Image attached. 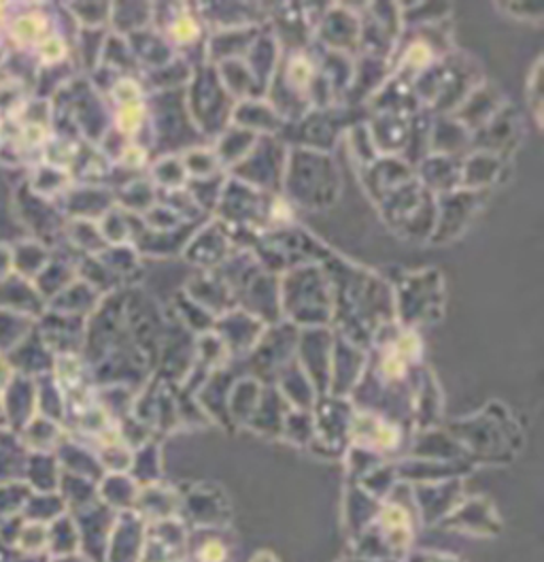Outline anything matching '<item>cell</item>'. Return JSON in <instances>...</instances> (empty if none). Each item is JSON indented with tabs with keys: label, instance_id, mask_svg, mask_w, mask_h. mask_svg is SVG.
<instances>
[{
	"label": "cell",
	"instance_id": "6da1fadb",
	"mask_svg": "<svg viewBox=\"0 0 544 562\" xmlns=\"http://www.w3.org/2000/svg\"><path fill=\"white\" fill-rule=\"evenodd\" d=\"M324 269L332 283L335 312L332 324L337 335L369 350L376 333L396 322L392 283L347 260L330 258Z\"/></svg>",
	"mask_w": 544,
	"mask_h": 562
},
{
	"label": "cell",
	"instance_id": "7a4b0ae2",
	"mask_svg": "<svg viewBox=\"0 0 544 562\" xmlns=\"http://www.w3.org/2000/svg\"><path fill=\"white\" fill-rule=\"evenodd\" d=\"M340 171L328 151L290 145L281 192L290 205L303 210H328L339 201Z\"/></svg>",
	"mask_w": 544,
	"mask_h": 562
},
{
	"label": "cell",
	"instance_id": "3957f363",
	"mask_svg": "<svg viewBox=\"0 0 544 562\" xmlns=\"http://www.w3.org/2000/svg\"><path fill=\"white\" fill-rule=\"evenodd\" d=\"M281 319L296 328H330L335 299L332 283L321 265H303L279 276Z\"/></svg>",
	"mask_w": 544,
	"mask_h": 562
},
{
	"label": "cell",
	"instance_id": "277c9868",
	"mask_svg": "<svg viewBox=\"0 0 544 562\" xmlns=\"http://www.w3.org/2000/svg\"><path fill=\"white\" fill-rule=\"evenodd\" d=\"M185 105L204 139H217L230 124L237 101L224 88L213 65L196 67L185 86Z\"/></svg>",
	"mask_w": 544,
	"mask_h": 562
},
{
	"label": "cell",
	"instance_id": "5b68a950",
	"mask_svg": "<svg viewBox=\"0 0 544 562\" xmlns=\"http://www.w3.org/2000/svg\"><path fill=\"white\" fill-rule=\"evenodd\" d=\"M396 324L415 330L423 324H434L444 314V278L437 269L410 271L392 285Z\"/></svg>",
	"mask_w": 544,
	"mask_h": 562
},
{
	"label": "cell",
	"instance_id": "8992f818",
	"mask_svg": "<svg viewBox=\"0 0 544 562\" xmlns=\"http://www.w3.org/2000/svg\"><path fill=\"white\" fill-rule=\"evenodd\" d=\"M389 228L408 239H430L437 222V196L417 177L378 201Z\"/></svg>",
	"mask_w": 544,
	"mask_h": 562
},
{
	"label": "cell",
	"instance_id": "52a82bcc",
	"mask_svg": "<svg viewBox=\"0 0 544 562\" xmlns=\"http://www.w3.org/2000/svg\"><path fill=\"white\" fill-rule=\"evenodd\" d=\"M287 151H290V143H283L279 137H260L256 140L253 149L228 176L235 177L256 190L279 194L283 173H285Z\"/></svg>",
	"mask_w": 544,
	"mask_h": 562
},
{
	"label": "cell",
	"instance_id": "ba28073f",
	"mask_svg": "<svg viewBox=\"0 0 544 562\" xmlns=\"http://www.w3.org/2000/svg\"><path fill=\"white\" fill-rule=\"evenodd\" d=\"M487 201V192L476 190H453L437 196V222L432 231L434 244H449L464 235V231L471 226L476 213L483 210Z\"/></svg>",
	"mask_w": 544,
	"mask_h": 562
},
{
	"label": "cell",
	"instance_id": "9c48e42d",
	"mask_svg": "<svg viewBox=\"0 0 544 562\" xmlns=\"http://www.w3.org/2000/svg\"><path fill=\"white\" fill-rule=\"evenodd\" d=\"M298 335L301 328H296L290 322H276L272 326H267L258 346L249 353L253 373H258L260 380L267 373L272 380H276L296 360Z\"/></svg>",
	"mask_w": 544,
	"mask_h": 562
},
{
	"label": "cell",
	"instance_id": "30bf717a",
	"mask_svg": "<svg viewBox=\"0 0 544 562\" xmlns=\"http://www.w3.org/2000/svg\"><path fill=\"white\" fill-rule=\"evenodd\" d=\"M335 350V330L332 328H303L298 335L296 362L305 371L308 382L319 396L328 394L330 386V364Z\"/></svg>",
	"mask_w": 544,
	"mask_h": 562
},
{
	"label": "cell",
	"instance_id": "8fae6325",
	"mask_svg": "<svg viewBox=\"0 0 544 562\" xmlns=\"http://www.w3.org/2000/svg\"><path fill=\"white\" fill-rule=\"evenodd\" d=\"M362 20L355 11L344 4H335L324 11L319 24L315 26V36L324 49L351 56L360 47Z\"/></svg>",
	"mask_w": 544,
	"mask_h": 562
},
{
	"label": "cell",
	"instance_id": "7c38bea8",
	"mask_svg": "<svg viewBox=\"0 0 544 562\" xmlns=\"http://www.w3.org/2000/svg\"><path fill=\"white\" fill-rule=\"evenodd\" d=\"M233 251H235V239L230 231L217 220H211L208 224L199 226L183 247L185 260H190L203 271L217 269Z\"/></svg>",
	"mask_w": 544,
	"mask_h": 562
},
{
	"label": "cell",
	"instance_id": "4fadbf2b",
	"mask_svg": "<svg viewBox=\"0 0 544 562\" xmlns=\"http://www.w3.org/2000/svg\"><path fill=\"white\" fill-rule=\"evenodd\" d=\"M264 330H267V324L262 319H258L238 307L217 317L215 326H213V333L222 339L230 358L249 356L258 346Z\"/></svg>",
	"mask_w": 544,
	"mask_h": 562
},
{
	"label": "cell",
	"instance_id": "5bb4252c",
	"mask_svg": "<svg viewBox=\"0 0 544 562\" xmlns=\"http://www.w3.org/2000/svg\"><path fill=\"white\" fill-rule=\"evenodd\" d=\"M369 350L347 341L335 333V350H332V364H330V386L328 394L344 398L351 394L358 382L362 380L364 367H366Z\"/></svg>",
	"mask_w": 544,
	"mask_h": 562
},
{
	"label": "cell",
	"instance_id": "9a60e30c",
	"mask_svg": "<svg viewBox=\"0 0 544 562\" xmlns=\"http://www.w3.org/2000/svg\"><path fill=\"white\" fill-rule=\"evenodd\" d=\"M519 140V115L517 109L510 105L500 106V111L473 135V147L480 151H489L507 160L510 151L517 147Z\"/></svg>",
	"mask_w": 544,
	"mask_h": 562
},
{
	"label": "cell",
	"instance_id": "2e32d148",
	"mask_svg": "<svg viewBox=\"0 0 544 562\" xmlns=\"http://www.w3.org/2000/svg\"><path fill=\"white\" fill-rule=\"evenodd\" d=\"M412 177H415V169L400 156H378L373 162L362 167L364 186L369 188L373 199H376V203L385 199L389 192H394L396 188L405 186Z\"/></svg>",
	"mask_w": 544,
	"mask_h": 562
},
{
	"label": "cell",
	"instance_id": "e0dca14e",
	"mask_svg": "<svg viewBox=\"0 0 544 562\" xmlns=\"http://www.w3.org/2000/svg\"><path fill=\"white\" fill-rule=\"evenodd\" d=\"M264 26H249V29H230V31H215L206 36L204 45V63L219 65L226 60H242L253 41L262 33Z\"/></svg>",
	"mask_w": 544,
	"mask_h": 562
},
{
	"label": "cell",
	"instance_id": "ac0fdd59",
	"mask_svg": "<svg viewBox=\"0 0 544 562\" xmlns=\"http://www.w3.org/2000/svg\"><path fill=\"white\" fill-rule=\"evenodd\" d=\"M415 177L428 192H432L434 196H441L462 188V160L455 156L428 154L419 162Z\"/></svg>",
	"mask_w": 544,
	"mask_h": 562
},
{
	"label": "cell",
	"instance_id": "d6986e66",
	"mask_svg": "<svg viewBox=\"0 0 544 562\" xmlns=\"http://www.w3.org/2000/svg\"><path fill=\"white\" fill-rule=\"evenodd\" d=\"M233 126L245 128L258 137H279L287 124L267 99H247L235 106Z\"/></svg>",
	"mask_w": 544,
	"mask_h": 562
},
{
	"label": "cell",
	"instance_id": "ffe728a7",
	"mask_svg": "<svg viewBox=\"0 0 544 562\" xmlns=\"http://www.w3.org/2000/svg\"><path fill=\"white\" fill-rule=\"evenodd\" d=\"M507 160L496 154L475 149L468 158L462 160V188L487 192L494 183L505 181Z\"/></svg>",
	"mask_w": 544,
	"mask_h": 562
},
{
	"label": "cell",
	"instance_id": "44dd1931",
	"mask_svg": "<svg viewBox=\"0 0 544 562\" xmlns=\"http://www.w3.org/2000/svg\"><path fill=\"white\" fill-rule=\"evenodd\" d=\"M128 47L135 56L136 65H143L147 72L162 69L174 60V49L170 47L169 41L154 29L128 36Z\"/></svg>",
	"mask_w": 544,
	"mask_h": 562
},
{
	"label": "cell",
	"instance_id": "7402d4cb",
	"mask_svg": "<svg viewBox=\"0 0 544 562\" xmlns=\"http://www.w3.org/2000/svg\"><path fill=\"white\" fill-rule=\"evenodd\" d=\"M260 139L258 135L245 131V128H238V126H228L213 145V151L222 165V169L226 173H230L238 162L253 149L256 140Z\"/></svg>",
	"mask_w": 544,
	"mask_h": 562
},
{
	"label": "cell",
	"instance_id": "603a6c76",
	"mask_svg": "<svg viewBox=\"0 0 544 562\" xmlns=\"http://www.w3.org/2000/svg\"><path fill=\"white\" fill-rule=\"evenodd\" d=\"M188 179H206V177L222 176L226 173L213 151V147L201 145L181 156Z\"/></svg>",
	"mask_w": 544,
	"mask_h": 562
},
{
	"label": "cell",
	"instance_id": "cb8c5ba5",
	"mask_svg": "<svg viewBox=\"0 0 544 562\" xmlns=\"http://www.w3.org/2000/svg\"><path fill=\"white\" fill-rule=\"evenodd\" d=\"M151 179L156 190H181L188 183L183 160L174 156H162L151 167Z\"/></svg>",
	"mask_w": 544,
	"mask_h": 562
},
{
	"label": "cell",
	"instance_id": "d4e9b609",
	"mask_svg": "<svg viewBox=\"0 0 544 562\" xmlns=\"http://www.w3.org/2000/svg\"><path fill=\"white\" fill-rule=\"evenodd\" d=\"M541 83H543V58L536 60L534 69L530 72V79H528V106L532 109V115L536 120V126L541 128L543 126V90H541Z\"/></svg>",
	"mask_w": 544,
	"mask_h": 562
},
{
	"label": "cell",
	"instance_id": "484cf974",
	"mask_svg": "<svg viewBox=\"0 0 544 562\" xmlns=\"http://www.w3.org/2000/svg\"><path fill=\"white\" fill-rule=\"evenodd\" d=\"M43 20L36 18V15H26V18H20L15 24H13V36L15 41L20 43H33L38 36L45 33L43 29Z\"/></svg>",
	"mask_w": 544,
	"mask_h": 562
},
{
	"label": "cell",
	"instance_id": "4316f807",
	"mask_svg": "<svg viewBox=\"0 0 544 562\" xmlns=\"http://www.w3.org/2000/svg\"><path fill=\"white\" fill-rule=\"evenodd\" d=\"M65 54H67V47L58 36H49L41 43V58L45 63H58Z\"/></svg>",
	"mask_w": 544,
	"mask_h": 562
}]
</instances>
